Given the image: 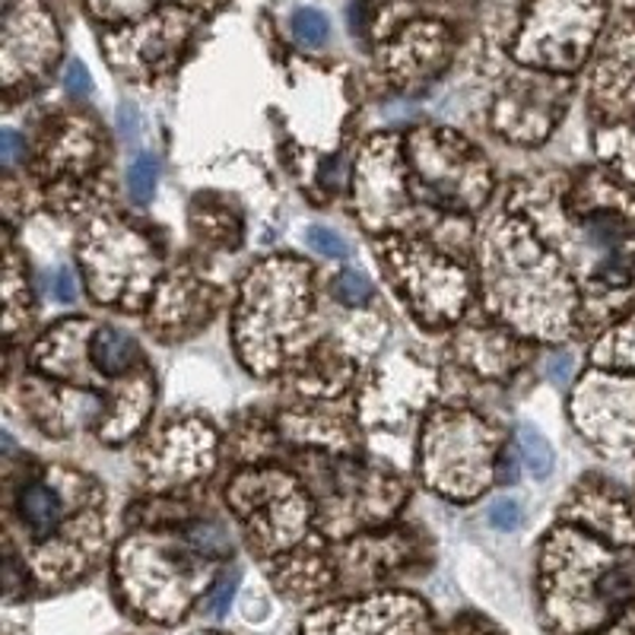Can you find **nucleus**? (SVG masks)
Here are the masks:
<instances>
[{
    "label": "nucleus",
    "instance_id": "13",
    "mask_svg": "<svg viewBox=\"0 0 635 635\" xmlns=\"http://www.w3.org/2000/svg\"><path fill=\"white\" fill-rule=\"evenodd\" d=\"M572 369H575V363H572L569 353H559V356H553L547 363V378L553 385H569L572 381Z\"/></svg>",
    "mask_w": 635,
    "mask_h": 635
},
{
    "label": "nucleus",
    "instance_id": "5",
    "mask_svg": "<svg viewBox=\"0 0 635 635\" xmlns=\"http://www.w3.org/2000/svg\"><path fill=\"white\" fill-rule=\"evenodd\" d=\"M156 178H159V166H156L153 156H137L131 162V169H128V191H131V198L137 200V204H147V200L153 198Z\"/></svg>",
    "mask_w": 635,
    "mask_h": 635
},
{
    "label": "nucleus",
    "instance_id": "4",
    "mask_svg": "<svg viewBox=\"0 0 635 635\" xmlns=\"http://www.w3.org/2000/svg\"><path fill=\"white\" fill-rule=\"evenodd\" d=\"M597 597L607 607H623L635 597V563H619L611 572L601 575L597 582Z\"/></svg>",
    "mask_w": 635,
    "mask_h": 635
},
{
    "label": "nucleus",
    "instance_id": "12",
    "mask_svg": "<svg viewBox=\"0 0 635 635\" xmlns=\"http://www.w3.org/2000/svg\"><path fill=\"white\" fill-rule=\"evenodd\" d=\"M65 87L70 96H89L92 92V77H89V70L83 61H70L65 70Z\"/></svg>",
    "mask_w": 635,
    "mask_h": 635
},
{
    "label": "nucleus",
    "instance_id": "1",
    "mask_svg": "<svg viewBox=\"0 0 635 635\" xmlns=\"http://www.w3.org/2000/svg\"><path fill=\"white\" fill-rule=\"evenodd\" d=\"M20 515L36 537H51L65 518V503H61L58 489H51L44 483H29L20 493Z\"/></svg>",
    "mask_w": 635,
    "mask_h": 635
},
{
    "label": "nucleus",
    "instance_id": "10",
    "mask_svg": "<svg viewBox=\"0 0 635 635\" xmlns=\"http://www.w3.org/2000/svg\"><path fill=\"white\" fill-rule=\"evenodd\" d=\"M191 547L200 549V553H207V556H219V553H226V549H229V544H226L222 527L198 525L195 530H191Z\"/></svg>",
    "mask_w": 635,
    "mask_h": 635
},
{
    "label": "nucleus",
    "instance_id": "8",
    "mask_svg": "<svg viewBox=\"0 0 635 635\" xmlns=\"http://www.w3.org/2000/svg\"><path fill=\"white\" fill-rule=\"evenodd\" d=\"M308 245L325 255V258H347L350 255V245L344 241V236H337L328 226H308Z\"/></svg>",
    "mask_w": 635,
    "mask_h": 635
},
{
    "label": "nucleus",
    "instance_id": "2",
    "mask_svg": "<svg viewBox=\"0 0 635 635\" xmlns=\"http://www.w3.org/2000/svg\"><path fill=\"white\" fill-rule=\"evenodd\" d=\"M92 359H96V366L106 375L128 373L133 366V359H137V344L125 330H99L96 340H92Z\"/></svg>",
    "mask_w": 635,
    "mask_h": 635
},
{
    "label": "nucleus",
    "instance_id": "9",
    "mask_svg": "<svg viewBox=\"0 0 635 635\" xmlns=\"http://www.w3.org/2000/svg\"><path fill=\"white\" fill-rule=\"evenodd\" d=\"M486 518H489V525L496 527V530H515V527L522 525V505L515 503V499H496V503H489Z\"/></svg>",
    "mask_w": 635,
    "mask_h": 635
},
{
    "label": "nucleus",
    "instance_id": "15",
    "mask_svg": "<svg viewBox=\"0 0 635 635\" xmlns=\"http://www.w3.org/2000/svg\"><path fill=\"white\" fill-rule=\"evenodd\" d=\"M518 477H522V474H518V460H515V455L508 452V455L503 458V467H499V480L518 483Z\"/></svg>",
    "mask_w": 635,
    "mask_h": 635
},
{
    "label": "nucleus",
    "instance_id": "3",
    "mask_svg": "<svg viewBox=\"0 0 635 635\" xmlns=\"http://www.w3.org/2000/svg\"><path fill=\"white\" fill-rule=\"evenodd\" d=\"M518 455L525 460V467L537 477V480H547L553 474V448L549 441L534 426H522L518 429Z\"/></svg>",
    "mask_w": 635,
    "mask_h": 635
},
{
    "label": "nucleus",
    "instance_id": "11",
    "mask_svg": "<svg viewBox=\"0 0 635 635\" xmlns=\"http://www.w3.org/2000/svg\"><path fill=\"white\" fill-rule=\"evenodd\" d=\"M239 588V572H226L222 578L217 582V588L214 594L207 597V611L214 616H222L229 611V601H232V594Z\"/></svg>",
    "mask_w": 635,
    "mask_h": 635
},
{
    "label": "nucleus",
    "instance_id": "6",
    "mask_svg": "<svg viewBox=\"0 0 635 635\" xmlns=\"http://www.w3.org/2000/svg\"><path fill=\"white\" fill-rule=\"evenodd\" d=\"M292 32H296V39L302 44L318 48V44L328 42L330 26L328 20H325V13H318V10H311V7H302V10L292 13Z\"/></svg>",
    "mask_w": 635,
    "mask_h": 635
},
{
    "label": "nucleus",
    "instance_id": "7",
    "mask_svg": "<svg viewBox=\"0 0 635 635\" xmlns=\"http://www.w3.org/2000/svg\"><path fill=\"white\" fill-rule=\"evenodd\" d=\"M337 296L347 306H366L373 299V280L359 270H344L337 277Z\"/></svg>",
    "mask_w": 635,
    "mask_h": 635
},
{
    "label": "nucleus",
    "instance_id": "16",
    "mask_svg": "<svg viewBox=\"0 0 635 635\" xmlns=\"http://www.w3.org/2000/svg\"><path fill=\"white\" fill-rule=\"evenodd\" d=\"M17 150H20V143H17V133L3 131V162H7V166L17 159Z\"/></svg>",
    "mask_w": 635,
    "mask_h": 635
},
{
    "label": "nucleus",
    "instance_id": "14",
    "mask_svg": "<svg viewBox=\"0 0 635 635\" xmlns=\"http://www.w3.org/2000/svg\"><path fill=\"white\" fill-rule=\"evenodd\" d=\"M54 299H58V302H73V299H77V284H73L70 270H58V280H54Z\"/></svg>",
    "mask_w": 635,
    "mask_h": 635
}]
</instances>
